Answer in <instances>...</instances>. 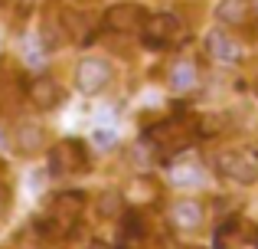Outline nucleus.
Returning <instances> with one entry per match:
<instances>
[{"label":"nucleus","mask_w":258,"mask_h":249,"mask_svg":"<svg viewBox=\"0 0 258 249\" xmlns=\"http://www.w3.org/2000/svg\"><path fill=\"white\" fill-rule=\"evenodd\" d=\"M82 210H85V197L79 190L59 193L49 207V217L43 220V233H49V236H66V233L79 223Z\"/></svg>","instance_id":"1"},{"label":"nucleus","mask_w":258,"mask_h":249,"mask_svg":"<svg viewBox=\"0 0 258 249\" xmlns=\"http://www.w3.org/2000/svg\"><path fill=\"white\" fill-rule=\"evenodd\" d=\"M183 20L173 17V13H154V17L144 20V26H141V36H144L147 46H154V49H167V46H173L176 39H183Z\"/></svg>","instance_id":"2"},{"label":"nucleus","mask_w":258,"mask_h":249,"mask_svg":"<svg viewBox=\"0 0 258 249\" xmlns=\"http://www.w3.org/2000/svg\"><path fill=\"white\" fill-rule=\"evenodd\" d=\"M88 167V151L82 141H59L49 151V171L56 177H69V174H79Z\"/></svg>","instance_id":"3"},{"label":"nucleus","mask_w":258,"mask_h":249,"mask_svg":"<svg viewBox=\"0 0 258 249\" xmlns=\"http://www.w3.org/2000/svg\"><path fill=\"white\" fill-rule=\"evenodd\" d=\"M216 171L235 184H255L258 180V161L248 151H222L216 158Z\"/></svg>","instance_id":"4"},{"label":"nucleus","mask_w":258,"mask_h":249,"mask_svg":"<svg viewBox=\"0 0 258 249\" xmlns=\"http://www.w3.org/2000/svg\"><path fill=\"white\" fill-rule=\"evenodd\" d=\"M108 82H111V63H108V59L88 56V59H82V63H79V69H76V85L85 92V95L101 92Z\"/></svg>","instance_id":"5"},{"label":"nucleus","mask_w":258,"mask_h":249,"mask_svg":"<svg viewBox=\"0 0 258 249\" xmlns=\"http://www.w3.org/2000/svg\"><path fill=\"white\" fill-rule=\"evenodd\" d=\"M147 20V10L141 4H114L105 10V26L111 33H134Z\"/></svg>","instance_id":"6"},{"label":"nucleus","mask_w":258,"mask_h":249,"mask_svg":"<svg viewBox=\"0 0 258 249\" xmlns=\"http://www.w3.org/2000/svg\"><path fill=\"white\" fill-rule=\"evenodd\" d=\"M193 128L183 122H160L157 128H151V141L164 151H186L193 144Z\"/></svg>","instance_id":"7"},{"label":"nucleus","mask_w":258,"mask_h":249,"mask_svg":"<svg viewBox=\"0 0 258 249\" xmlns=\"http://www.w3.org/2000/svg\"><path fill=\"white\" fill-rule=\"evenodd\" d=\"M167 220H170V226L176 230H200L203 220H206V210H203V204H196V200H176V204L167 207Z\"/></svg>","instance_id":"8"},{"label":"nucleus","mask_w":258,"mask_h":249,"mask_svg":"<svg viewBox=\"0 0 258 249\" xmlns=\"http://www.w3.org/2000/svg\"><path fill=\"white\" fill-rule=\"evenodd\" d=\"M26 95H30V102L36 105V109H43V112L56 109V105L62 102V89H59V82L52 76H36L30 82V89H26Z\"/></svg>","instance_id":"9"},{"label":"nucleus","mask_w":258,"mask_h":249,"mask_svg":"<svg viewBox=\"0 0 258 249\" xmlns=\"http://www.w3.org/2000/svg\"><path fill=\"white\" fill-rule=\"evenodd\" d=\"M206 53L213 59H219V63H235V59L242 56V46L235 36H229L226 30H213L206 36Z\"/></svg>","instance_id":"10"},{"label":"nucleus","mask_w":258,"mask_h":249,"mask_svg":"<svg viewBox=\"0 0 258 249\" xmlns=\"http://www.w3.org/2000/svg\"><path fill=\"white\" fill-rule=\"evenodd\" d=\"M252 13H255L252 0H222V4L216 7V20H219V23H229V26L248 23Z\"/></svg>","instance_id":"11"},{"label":"nucleus","mask_w":258,"mask_h":249,"mask_svg":"<svg viewBox=\"0 0 258 249\" xmlns=\"http://www.w3.org/2000/svg\"><path fill=\"white\" fill-rule=\"evenodd\" d=\"M43 128H36V125H20L17 128V147L23 154H33V151H39L43 147Z\"/></svg>","instance_id":"12"},{"label":"nucleus","mask_w":258,"mask_h":249,"mask_svg":"<svg viewBox=\"0 0 258 249\" xmlns=\"http://www.w3.org/2000/svg\"><path fill=\"white\" fill-rule=\"evenodd\" d=\"M98 213H101V217H121V213H124V197H121V193H114V190L101 193Z\"/></svg>","instance_id":"13"},{"label":"nucleus","mask_w":258,"mask_h":249,"mask_svg":"<svg viewBox=\"0 0 258 249\" xmlns=\"http://www.w3.org/2000/svg\"><path fill=\"white\" fill-rule=\"evenodd\" d=\"M239 236H242V223H239V220H232V223H222V230L216 233V246H219V249L235 246V243H239Z\"/></svg>","instance_id":"14"},{"label":"nucleus","mask_w":258,"mask_h":249,"mask_svg":"<svg viewBox=\"0 0 258 249\" xmlns=\"http://www.w3.org/2000/svg\"><path fill=\"white\" fill-rule=\"evenodd\" d=\"M170 82H173V89H189V85L196 82V72H193V63H180L173 69V76H170Z\"/></svg>","instance_id":"15"},{"label":"nucleus","mask_w":258,"mask_h":249,"mask_svg":"<svg viewBox=\"0 0 258 249\" xmlns=\"http://www.w3.org/2000/svg\"><path fill=\"white\" fill-rule=\"evenodd\" d=\"M7 207H10V190H7V187L0 184V213H4Z\"/></svg>","instance_id":"16"}]
</instances>
